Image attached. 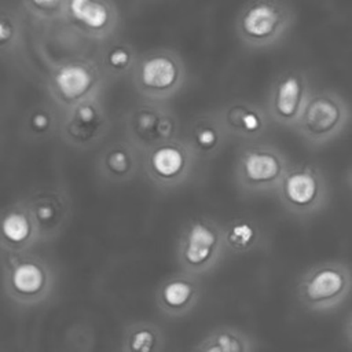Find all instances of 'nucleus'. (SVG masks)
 <instances>
[{
    "mask_svg": "<svg viewBox=\"0 0 352 352\" xmlns=\"http://www.w3.org/2000/svg\"><path fill=\"white\" fill-rule=\"evenodd\" d=\"M3 287L11 302L32 308L45 302L55 290L56 272L36 253H3Z\"/></svg>",
    "mask_w": 352,
    "mask_h": 352,
    "instance_id": "obj_1",
    "label": "nucleus"
},
{
    "mask_svg": "<svg viewBox=\"0 0 352 352\" xmlns=\"http://www.w3.org/2000/svg\"><path fill=\"white\" fill-rule=\"evenodd\" d=\"M107 77L96 59L74 56L55 63L47 76V89L62 111L100 96Z\"/></svg>",
    "mask_w": 352,
    "mask_h": 352,
    "instance_id": "obj_2",
    "label": "nucleus"
},
{
    "mask_svg": "<svg viewBox=\"0 0 352 352\" xmlns=\"http://www.w3.org/2000/svg\"><path fill=\"white\" fill-rule=\"evenodd\" d=\"M224 250L223 226L209 216H195L180 230L176 258L182 271L199 276L219 264Z\"/></svg>",
    "mask_w": 352,
    "mask_h": 352,
    "instance_id": "obj_3",
    "label": "nucleus"
},
{
    "mask_svg": "<svg viewBox=\"0 0 352 352\" xmlns=\"http://www.w3.org/2000/svg\"><path fill=\"white\" fill-rule=\"evenodd\" d=\"M293 23V11L283 0H249L239 10L235 32L249 48H268L282 40Z\"/></svg>",
    "mask_w": 352,
    "mask_h": 352,
    "instance_id": "obj_4",
    "label": "nucleus"
},
{
    "mask_svg": "<svg viewBox=\"0 0 352 352\" xmlns=\"http://www.w3.org/2000/svg\"><path fill=\"white\" fill-rule=\"evenodd\" d=\"M182 56L169 48H155L139 56L132 73L133 85L144 100L165 102L173 98L186 81Z\"/></svg>",
    "mask_w": 352,
    "mask_h": 352,
    "instance_id": "obj_5",
    "label": "nucleus"
},
{
    "mask_svg": "<svg viewBox=\"0 0 352 352\" xmlns=\"http://www.w3.org/2000/svg\"><path fill=\"white\" fill-rule=\"evenodd\" d=\"M287 169V158L276 146L250 142L241 146L234 175L241 191L261 194L278 190Z\"/></svg>",
    "mask_w": 352,
    "mask_h": 352,
    "instance_id": "obj_6",
    "label": "nucleus"
},
{
    "mask_svg": "<svg viewBox=\"0 0 352 352\" xmlns=\"http://www.w3.org/2000/svg\"><path fill=\"white\" fill-rule=\"evenodd\" d=\"M126 139L142 153L177 138L179 120L164 102L142 100L124 117Z\"/></svg>",
    "mask_w": 352,
    "mask_h": 352,
    "instance_id": "obj_7",
    "label": "nucleus"
},
{
    "mask_svg": "<svg viewBox=\"0 0 352 352\" xmlns=\"http://www.w3.org/2000/svg\"><path fill=\"white\" fill-rule=\"evenodd\" d=\"M110 128L111 120L100 95L62 111L59 135L67 146L87 151L96 147Z\"/></svg>",
    "mask_w": 352,
    "mask_h": 352,
    "instance_id": "obj_8",
    "label": "nucleus"
},
{
    "mask_svg": "<svg viewBox=\"0 0 352 352\" xmlns=\"http://www.w3.org/2000/svg\"><path fill=\"white\" fill-rule=\"evenodd\" d=\"M195 161L197 157L186 139L175 138L144 153L142 166L151 184L170 190L190 179Z\"/></svg>",
    "mask_w": 352,
    "mask_h": 352,
    "instance_id": "obj_9",
    "label": "nucleus"
},
{
    "mask_svg": "<svg viewBox=\"0 0 352 352\" xmlns=\"http://www.w3.org/2000/svg\"><path fill=\"white\" fill-rule=\"evenodd\" d=\"M349 117L345 102L334 92H311L296 125L298 133L311 144H322L341 132Z\"/></svg>",
    "mask_w": 352,
    "mask_h": 352,
    "instance_id": "obj_10",
    "label": "nucleus"
},
{
    "mask_svg": "<svg viewBox=\"0 0 352 352\" xmlns=\"http://www.w3.org/2000/svg\"><path fill=\"white\" fill-rule=\"evenodd\" d=\"M352 285L346 267L324 263L309 268L298 280L300 302L311 311H326L338 305L349 293Z\"/></svg>",
    "mask_w": 352,
    "mask_h": 352,
    "instance_id": "obj_11",
    "label": "nucleus"
},
{
    "mask_svg": "<svg viewBox=\"0 0 352 352\" xmlns=\"http://www.w3.org/2000/svg\"><path fill=\"white\" fill-rule=\"evenodd\" d=\"M276 192L287 212L296 216H308L322 208L327 187L316 166L302 164L289 166Z\"/></svg>",
    "mask_w": 352,
    "mask_h": 352,
    "instance_id": "obj_12",
    "label": "nucleus"
},
{
    "mask_svg": "<svg viewBox=\"0 0 352 352\" xmlns=\"http://www.w3.org/2000/svg\"><path fill=\"white\" fill-rule=\"evenodd\" d=\"M37 227L40 242H52L60 236L72 217V199L59 186H40L25 198Z\"/></svg>",
    "mask_w": 352,
    "mask_h": 352,
    "instance_id": "obj_13",
    "label": "nucleus"
},
{
    "mask_svg": "<svg viewBox=\"0 0 352 352\" xmlns=\"http://www.w3.org/2000/svg\"><path fill=\"white\" fill-rule=\"evenodd\" d=\"M120 19L113 0H69L63 21L78 34L106 43L114 38Z\"/></svg>",
    "mask_w": 352,
    "mask_h": 352,
    "instance_id": "obj_14",
    "label": "nucleus"
},
{
    "mask_svg": "<svg viewBox=\"0 0 352 352\" xmlns=\"http://www.w3.org/2000/svg\"><path fill=\"white\" fill-rule=\"evenodd\" d=\"M309 95V82L302 72L293 69L280 73L267 100L270 120L282 126H296Z\"/></svg>",
    "mask_w": 352,
    "mask_h": 352,
    "instance_id": "obj_15",
    "label": "nucleus"
},
{
    "mask_svg": "<svg viewBox=\"0 0 352 352\" xmlns=\"http://www.w3.org/2000/svg\"><path fill=\"white\" fill-rule=\"evenodd\" d=\"M202 286L198 276L184 271L165 278L157 287L155 304L168 318H183L199 302Z\"/></svg>",
    "mask_w": 352,
    "mask_h": 352,
    "instance_id": "obj_16",
    "label": "nucleus"
},
{
    "mask_svg": "<svg viewBox=\"0 0 352 352\" xmlns=\"http://www.w3.org/2000/svg\"><path fill=\"white\" fill-rule=\"evenodd\" d=\"M40 242L33 216L26 199H18L7 205L1 213L0 246L3 253L29 252Z\"/></svg>",
    "mask_w": 352,
    "mask_h": 352,
    "instance_id": "obj_17",
    "label": "nucleus"
},
{
    "mask_svg": "<svg viewBox=\"0 0 352 352\" xmlns=\"http://www.w3.org/2000/svg\"><path fill=\"white\" fill-rule=\"evenodd\" d=\"M227 133L232 138L256 142L261 138L270 124V116L264 107L250 100H232L219 110Z\"/></svg>",
    "mask_w": 352,
    "mask_h": 352,
    "instance_id": "obj_18",
    "label": "nucleus"
},
{
    "mask_svg": "<svg viewBox=\"0 0 352 352\" xmlns=\"http://www.w3.org/2000/svg\"><path fill=\"white\" fill-rule=\"evenodd\" d=\"M228 136L219 110H210L197 114L188 122L184 139L197 160L209 161L220 154Z\"/></svg>",
    "mask_w": 352,
    "mask_h": 352,
    "instance_id": "obj_19",
    "label": "nucleus"
},
{
    "mask_svg": "<svg viewBox=\"0 0 352 352\" xmlns=\"http://www.w3.org/2000/svg\"><path fill=\"white\" fill-rule=\"evenodd\" d=\"M140 154L128 139L110 142L100 150L96 169L100 177L109 183H126L138 175L142 166Z\"/></svg>",
    "mask_w": 352,
    "mask_h": 352,
    "instance_id": "obj_20",
    "label": "nucleus"
},
{
    "mask_svg": "<svg viewBox=\"0 0 352 352\" xmlns=\"http://www.w3.org/2000/svg\"><path fill=\"white\" fill-rule=\"evenodd\" d=\"M95 59L107 78H122L133 73L139 55L129 43L111 38L102 43Z\"/></svg>",
    "mask_w": 352,
    "mask_h": 352,
    "instance_id": "obj_21",
    "label": "nucleus"
},
{
    "mask_svg": "<svg viewBox=\"0 0 352 352\" xmlns=\"http://www.w3.org/2000/svg\"><path fill=\"white\" fill-rule=\"evenodd\" d=\"M59 126L60 117L58 116L55 106L47 102H40L25 111L21 131L26 140L32 143H43L59 132Z\"/></svg>",
    "mask_w": 352,
    "mask_h": 352,
    "instance_id": "obj_22",
    "label": "nucleus"
},
{
    "mask_svg": "<svg viewBox=\"0 0 352 352\" xmlns=\"http://www.w3.org/2000/svg\"><path fill=\"white\" fill-rule=\"evenodd\" d=\"M252 338L241 329L221 324L212 329L191 352H253Z\"/></svg>",
    "mask_w": 352,
    "mask_h": 352,
    "instance_id": "obj_23",
    "label": "nucleus"
},
{
    "mask_svg": "<svg viewBox=\"0 0 352 352\" xmlns=\"http://www.w3.org/2000/svg\"><path fill=\"white\" fill-rule=\"evenodd\" d=\"M165 337L161 327L148 320L129 323L122 333L121 352H162Z\"/></svg>",
    "mask_w": 352,
    "mask_h": 352,
    "instance_id": "obj_24",
    "label": "nucleus"
},
{
    "mask_svg": "<svg viewBox=\"0 0 352 352\" xmlns=\"http://www.w3.org/2000/svg\"><path fill=\"white\" fill-rule=\"evenodd\" d=\"M226 250L232 254H246L257 249L261 242V228L256 220L236 217L223 226Z\"/></svg>",
    "mask_w": 352,
    "mask_h": 352,
    "instance_id": "obj_25",
    "label": "nucleus"
},
{
    "mask_svg": "<svg viewBox=\"0 0 352 352\" xmlns=\"http://www.w3.org/2000/svg\"><path fill=\"white\" fill-rule=\"evenodd\" d=\"M23 38V25L21 15L11 7L3 6L0 14V48L3 56H14Z\"/></svg>",
    "mask_w": 352,
    "mask_h": 352,
    "instance_id": "obj_26",
    "label": "nucleus"
},
{
    "mask_svg": "<svg viewBox=\"0 0 352 352\" xmlns=\"http://www.w3.org/2000/svg\"><path fill=\"white\" fill-rule=\"evenodd\" d=\"M69 0H21L25 11L37 21H63Z\"/></svg>",
    "mask_w": 352,
    "mask_h": 352,
    "instance_id": "obj_27",
    "label": "nucleus"
},
{
    "mask_svg": "<svg viewBox=\"0 0 352 352\" xmlns=\"http://www.w3.org/2000/svg\"><path fill=\"white\" fill-rule=\"evenodd\" d=\"M346 334L349 340H352V316L348 319V323H346Z\"/></svg>",
    "mask_w": 352,
    "mask_h": 352,
    "instance_id": "obj_28",
    "label": "nucleus"
},
{
    "mask_svg": "<svg viewBox=\"0 0 352 352\" xmlns=\"http://www.w3.org/2000/svg\"><path fill=\"white\" fill-rule=\"evenodd\" d=\"M349 183H351V186H352V169H351V175H349Z\"/></svg>",
    "mask_w": 352,
    "mask_h": 352,
    "instance_id": "obj_29",
    "label": "nucleus"
}]
</instances>
